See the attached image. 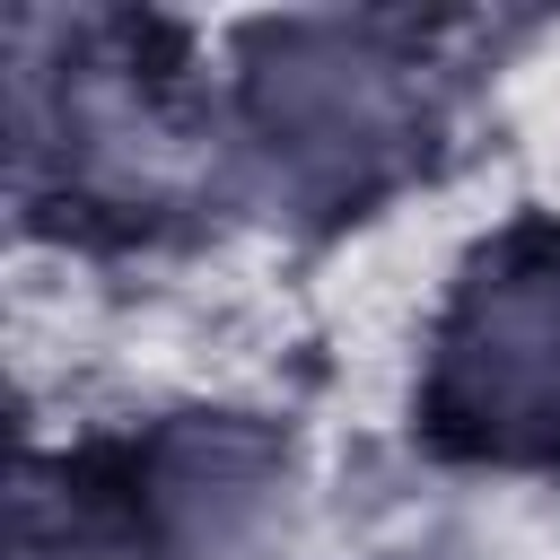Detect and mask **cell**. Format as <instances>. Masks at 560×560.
<instances>
[{
	"label": "cell",
	"mask_w": 560,
	"mask_h": 560,
	"mask_svg": "<svg viewBox=\"0 0 560 560\" xmlns=\"http://www.w3.org/2000/svg\"><path fill=\"white\" fill-rule=\"evenodd\" d=\"M446 411L490 446L560 438V254H508L446 332Z\"/></svg>",
	"instance_id": "cell-1"
},
{
	"label": "cell",
	"mask_w": 560,
	"mask_h": 560,
	"mask_svg": "<svg viewBox=\"0 0 560 560\" xmlns=\"http://www.w3.org/2000/svg\"><path fill=\"white\" fill-rule=\"evenodd\" d=\"M254 114H262V131H271L298 166L350 175V166H368V158L394 149V131H402V79H394V61L368 52L359 35L315 26V35H289V44L262 61Z\"/></svg>",
	"instance_id": "cell-2"
},
{
	"label": "cell",
	"mask_w": 560,
	"mask_h": 560,
	"mask_svg": "<svg viewBox=\"0 0 560 560\" xmlns=\"http://www.w3.org/2000/svg\"><path fill=\"white\" fill-rule=\"evenodd\" d=\"M158 499H166V534H175L184 560H254L280 534V516H289L271 446L236 438V429L175 438L166 472H158Z\"/></svg>",
	"instance_id": "cell-3"
}]
</instances>
